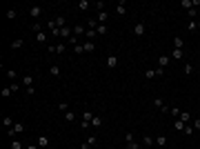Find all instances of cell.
Returning a JSON list of instances; mask_svg holds the SVG:
<instances>
[{
  "instance_id": "e575fe53",
  "label": "cell",
  "mask_w": 200,
  "mask_h": 149,
  "mask_svg": "<svg viewBox=\"0 0 200 149\" xmlns=\"http://www.w3.org/2000/svg\"><path fill=\"white\" fill-rule=\"evenodd\" d=\"M182 7H185L187 11H189V9L193 7V0H182Z\"/></svg>"
},
{
  "instance_id": "ba28073f",
  "label": "cell",
  "mask_w": 200,
  "mask_h": 149,
  "mask_svg": "<svg viewBox=\"0 0 200 149\" xmlns=\"http://www.w3.org/2000/svg\"><path fill=\"white\" fill-rule=\"evenodd\" d=\"M142 142H145V147H153V145H156V138H151L149 134H145V138H142Z\"/></svg>"
},
{
  "instance_id": "f6af8a7d",
  "label": "cell",
  "mask_w": 200,
  "mask_h": 149,
  "mask_svg": "<svg viewBox=\"0 0 200 149\" xmlns=\"http://www.w3.org/2000/svg\"><path fill=\"white\" fill-rule=\"evenodd\" d=\"M127 145H129L127 149H140V145H138V142H136V140H134V142H127Z\"/></svg>"
},
{
  "instance_id": "74e56055",
  "label": "cell",
  "mask_w": 200,
  "mask_h": 149,
  "mask_svg": "<svg viewBox=\"0 0 200 149\" xmlns=\"http://www.w3.org/2000/svg\"><path fill=\"white\" fill-rule=\"evenodd\" d=\"M31 29L36 31V33H40V31H42V25H40V22H33V25H31Z\"/></svg>"
},
{
  "instance_id": "f546056e",
  "label": "cell",
  "mask_w": 200,
  "mask_h": 149,
  "mask_svg": "<svg viewBox=\"0 0 200 149\" xmlns=\"http://www.w3.org/2000/svg\"><path fill=\"white\" fill-rule=\"evenodd\" d=\"M9 147H11V149H25L20 140H11V145H9Z\"/></svg>"
},
{
  "instance_id": "60d3db41",
  "label": "cell",
  "mask_w": 200,
  "mask_h": 149,
  "mask_svg": "<svg viewBox=\"0 0 200 149\" xmlns=\"http://www.w3.org/2000/svg\"><path fill=\"white\" fill-rule=\"evenodd\" d=\"M73 51H76V54H85V47L82 45H73Z\"/></svg>"
},
{
  "instance_id": "ac0fdd59",
  "label": "cell",
  "mask_w": 200,
  "mask_h": 149,
  "mask_svg": "<svg viewBox=\"0 0 200 149\" xmlns=\"http://www.w3.org/2000/svg\"><path fill=\"white\" fill-rule=\"evenodd\" d=\"M171 58H174V60H180V58H182V49H174V51H171Z\"/></svg>"
},
{
  "instance_id": "52a82bcc",
  "label": "cell",
  "mask_w": 200,
  "mask_h": 149,
  "mask_svg": "<svg viewBox=\"0 0 200 149\" xmlns=\"http://www.w3.org/2000/svg\"><path fill=\"white\" fill-rule=\"evenodd\" d=\"M29 16H31L33 20H38L40 16H42V7H31V9H29Z\"/></svg>"
},
{
  "instance_id": "8d00e7d4",
  "label": "cell",
  "mask_w": 200,
  "mask_h": 149,
  "mask_svg": "<svg viewBox=\"0 0 200 149\" xmlns=\"http://www.w3.org/2000/svg\"><path fill=\"white\" fill-rule=\"evenodd\" d=\"M187 29H189V31H196V29H198V22H196V20H191L189 25H187Z\"/></svg>"
},
{
  "instance_id": "ffe728a7",
  "label": "cell",
  "mask_w": 200,
  "mask_h": 149,
  "mask_svg": "<svg viewBox=\"0 0 200 149\" xmlns=\"http://www.w3.org/2000/svg\"><path fill=\"white\" fill-rule=\"evenodd\" d=\"M2 123H5V127H7V129H11V127L16 125V123H14V120H11L9 116H5V118H2Z\"/></svg>"
},
{
  "instance_id": "2e32d148",
  "label": "cell",
  "mask_w": 200,
  "mask_h": 149,
  "mask_svg": "<svg viewBox=\"0 0 200 149\" xmlns=\"http://www.w3.org/2000/svg\"><path fill=\"white\" fill-rule=\"evenodd\" d=\"M96 36H98V33H96V29H87V31H85V38H87V40H94Z\"/></svg>"
},
{
  "instance_id": "9c48e42d",
  "label": "cell",
  "mask_w": 200,
  "mask_h": 149,
  "mask_svg": "<svg viewBox=\"0 0 200 149\" xmlns=\"http://www.w3.org/2000/svg\"><path fill=\"white\" fill-rule=\"evenodd\" d=\"M116 65H118V58L116 56H109V58H107V67H109V69H116Z\"/></svg>"
},
{
  "instance_id": "f1b7e54d",
  "label": "cell",
  "mask_w": 200,
  "mask_h": 149,
  "mask_svg": "<svg viewBox=\"0 0 200 149\" xmlns=\"http://www.w3.org/2000/svg\"><path fill=\"white\" fill-rule=\"evenodd\" d=\"M98 22H100V25L107 22V11H100V14H98Z\"/></svg>"
},
{
  "instance_id": "4dcf8cb0",
  "label": "cell",
  "mask_w": 200,
  "mask_h": 149,
  "mask_svg": "<svg viewBox=\"0 0 200 149\" xmlns=\"http://www.w3.org/2000/svg\"><path fill=\"white\" fill-rule=\"evenodd\" d=\"M180 120H182V123L187 125V123L191 120V113H185V111H182V113H180Z\"/></svg>"
},
{
  "instance_id": "c3c4849f",
  "label": "cell",
  "mask_w": 200,
  "mask_h": 149,
  "mask_svg": "<svg viewBox=\"0 0 200 149\" xmlns=\"http://www.w3.org/2000/svg\"><path fill=\"white\" fill-rule=\"evenodd\" d=\"M11 94H14V91H11L9 87H7V89H2V96H5V98H7V96H11Z\"/></svg>"
},
{
  "instance_id": "9a60e30c",
  "label": "cell",
  "mask_w": 200,
  "mask_h": 149,
  "mask_svg": "<svg viewBox=\"0 0 200 149\" xmlns=\"http://www.w3.org/2000/svg\"><path fill=\"white\" fill-rule=\"evenodd\" d=\"M82 47H85V51H87V54H91V51L96 49V42H91V40H89V42H85Z\"/></svg>"
},
{
  "instance_id": "3957f363",
  "label": "cell",
  "mask_w": 200,
  "mask_h": 149,
  "mask_svg": "<svg viewBox=\"0 0 200 149\" xmlns=\"http://www.w3.org/2000/svg\"><path fill=\"white\" fill-rule=\"evenodd\" d=\"M102 123H105V118H102V116H98V113H96V116L91 118V127H94V129H100V127H102Z\"/></svg>"
},
{
  "instance_id": "44dd1931",
  "label": "cell",
  "mask_w": 200,
  "mask_h": 149,
  "mask_svg": "<svg viewBox=\"0 0 200 149\" xmlns=\"http://www.w3.org/2000/svg\"><path fill=\"white\" fill-rule=\"evenodd\" d=\"M96 33H98V36H105L107 33V25H98L96 27Z\"/></svg>"
},
{
  "instance_id": "7a4b0ae2",
  "label": "cell",
  "mask_w": 200,
  "mask_h": 149,
  "mask_svg": "<svg viewBox=\"0 0 200 149\" xmlns=\"http://www.w3.org/2000/svg\"><path fill=\"white\" fill-rule=\"evenodd\" d=\"M60 38H62V40H71V38H73V29L62 27V29H60Z\"/></svg>"
},
{
  "instance_id": "d6986e66",
  "label": "cell",
  "mask_w": 200,
  "mask_h": 149,
  "mask_svg": "<svg viewBox=\"0 0 200 149\" xmlns=\"http://www.w3.org/2000/svg\"><path fill=\"white\" fill-rule=\"evenodd\" d=\"M54 20H56V27H58V29L65 27V16H58V18H54Z\"/></svg>"
},
{
  "instance_id": "277c9868",
  "label": "cell",
  "mask_w": 200,
  "mask_h": 149,
  "mask_svg": "<svg viewBox=\"0 0 200 149\" xmlns=\"http://www.w3.org/2000/svg\"><path fill=\"white\" fill-rule=\"evenodd\" d=\"M145 31H147V25H145V22H138V25H136L134 27V33H136V36H145Z\"/></svg>"
},
{
  "instance_id": "ee69618b",
  "label": "cell",
  "mask_w": 200,
  "mask_h": 149,
  "mask_svg": "<svg viewBox=\"0 0 200 149\" xmlns=\"http://www.w3.org/2000/svg\"><path fill=\"white\" fill-rule=\"evenodd\" d=\"M16 76H18V73H16L14 69H9V71H7V78H11V80H16Z\"/></svg>"
},
{
  "instance_id": "e0dca14e",
  "label": "cell",
  "mask_w": 200,
  "mask_h": 149,
  "mask_svg": "<svg viewBox=\"0 0 200 149\" xmlns=\"http://www.w3.org/2000/svg\"><path fill=\"white\" fill-rule=\"evenodd\" d=\"M78 9H80V11H87V9H89V0H80V2H78Z\"/></svg>"
},
{
  "instance_id": "d4e9b609",
  "label": "cell",
  "mask_w": 200,
  "mask_h": 149,
  "mask_svg": "<svg viewBox=\"0 0 200 149\" xmlns=\"http://www.w3.org/2000/svg\"><path fill=\"white\" fill-rule=\"evenodd\" d=\"M22 45H25V42H22V40H20V38H16V40H14V42H11V49H20V47H22Z\"/></svg>"
},
{
  "instance_id": "d6a6232c",
  "label": "cell",
  "mask_w": 200,
  "mask_h": 149,
  "mask_svg": "<svg viewBox=\"0 0 200 149\" xmlns=\"http://www.w3.org/2000/svg\"><path fill=\"white\" fill-rule=\"evenodd\" d=\"M36 40H38V42H45V40H47V33H45V31L36 33Z\"/></svg>"
},
{
  "instance_id": "603a6c76",
  "label": "cell",
  "mask_w": 200,
  "mask_h": 149,
  "mask_svg": "<svg viewBox=\"0 0 200 149\" xmlns=\"http://www.w3.org/2000/svg\"><path fill=\"white\" fill-rule=\"evenodd\" d=\"M174 49H182V38H180V36L174 38Z\"/></svg>"
},
{
  "instance_id": "1f68e13d",
  "label": "cell",
  "mask_w": 200,
  "mask_h": 149,
  "mask_svg": "<svg viewBox=\"0 0 200 149\" xmlns=\"http://www.w3.org/2000/svg\"><path fill=\"white\" fill-rule=\"evenodd\" d=\"M169 113H171V116H176V118H180V109H178V107H171V109H169Z\"/></svg>"
},
{
  "instance_id": "30bf717a",
  "label": "cell",
  "mask_w": 200,
  "mask_h": 149,
  "mask_svg": "<svg viewBox=\"0 0 200 149\" xmlns=\"http://www.w3.org/2000/svg\"><path fill=\"white\" fill-rule=\"evenodd\" d=\"M169 62H171V58H169V56H160V58H158V65L162 67V69H165V67L169 65Z\"/></svg>"
},
{
  "instance_id": "bcb514c9",
  "label": "cell",
  "mask_w": 200,
  "mask_h": 149,
  "mask_svg": "<svg viewBox=\"0 0 200 149\" xmlns=\"http://www.w3.org/2000/svg\"><path fill=\"white\" fill-rule=\"evenodd\" d=\"M9 89H11V91H14V94H16V91L20 89V85H18V82H11V87H9Z\"/></svg>"
},
{
  "instance_id": "7402d4cb",
  "label": "cell",
  "mask_w": 200,
  "mask_h": 149,
  "mask_svg": "<svg viewBox=\"0 0 200 149\" xmlns=\"http://www.w3.org/2000/svg\"><path fill=\"white\" fill-rule=\"evenodd\" d=\"M94 116H96V113H91V111H82V120H85V123H91Z\"/></svg>"
},
{
  "instance_id": "5b68a950",
  "label": "cell",
  "mask_w": 200,
  "mask_h": 149,
  "mask_svg": "<svg viewBox=\"0 0 200 149\" xmlns=\"http://www.w3.org/2000/svg\"><path fill=\"white\" fill-rule=\"evenodd\" d=\"M22 129H25V127H22V123H16V125H14L11 129H7V134L11 136V138H14V136H16V134H20Z\"/></svg>"
},
{
  "instance_id": "8992f818",
  "label": "cell",
  "mask_w": 200,
  "mask_h": 149,
  "mask_svg": "<svg viewBox=\"0 0 200 149\" xmlns=\"http://www.w3.org/2000/svg\"><path fill=\"white\" fill-rule=\"evenodd\" d=\"M65 49H67L65 42H58V45H51V47H49V51H54V54H62Z\"/></svg>"
},
{
  "instance_id": "4fadbf2b",
  "label": "cell",
  "mask_w": 200,
  "mask_h": 149,
  "mask_svg": "<svg viewBox=\"0 0 200 149\" xmlns=\"http://www.w3.org/2000/svg\"><path fill=\"white\" fill-rule=\"evenodd\" d=\"M116 11H118L120 16H125V14H127V5H125V2H118V7H116Z\"/></svg>"
},
{
  "instance_id": "f907efd6",
  "label": "cell",
  "mask_w": 200,
  "mask_h": 149,
  "mask_svg": "<svg viewBox=\"0 0 200 149\" xmlns=\"http://www.w3.org/2000/svg\"><path fill=\"white\" fill-rule=\"evenodd\" d=\"M198 29H200V22H198Z\"/></svg>"
},
{
  "instance_id": "83f0119b",
  "label": "cell",
  "mask_w": 200,
  "mask_h": 149,
  "mask_svg": "<svg viewBox=\"0 0 200 149\" xmlns=\"http://www.w3.org/2000/svg\"><path fill=\"white\" fill-rule=\"evenodd\" d=\"M87 145H91V147H96V145H98V138H96V134L87 138Z\"/></svg>"
},
{
  "instance_id": "f35d334b",
  "label": "cell",
  "mask_w": 200,
  "mask_h": 149,
  "mask_svg": "<svg viewBox=\"0 0 200 149\" xmlns=\"http://www.w3.org/2000/svg\"><path fill=\"white\" fill-rule=\"evenodd\" d=\"M174 127L178 129V131H182V129H185V123H182V120L178 118V120H176V125H174Z\"/></svg>"
},
{
  "instance_id": "7c38bea8",
  "label": "cell",
  "mask_w": 200,
  "mask_h": 149,
  "mask_svg": "<svg viewBox=\"0 0 200 149\" xmlns=\"http://www.w3.org/2000/svg\"><path fill=\"white\" fill-rule=\"evenodd\" d=\"M85 31H87V29H85L82 25H76V27H73V36H85Z\"/></svg>"
},
{
  "instance_id": "ab89813d",
  "label": "cell",
  "mask_w": 200,
  "mask_h": 149,
  "mask_svg": "<svg viewBox=\"0 0 200 149\" xmlns=\"http://www.w3.org/2000/svg\"><path fill=\"white\" fill-rule=\"evenodd\" d=\"M185 73H187V76H191V73H193V65L187 62V65H185Z\"/></svg>"
},
{
  "instance_id": "6da1fadb",
  "label": "cell",
  "mask_w": 200,
  "mask_h": 149,
  "mask_svg": "<svg viewBox=\"0 0 200 149\" xmlns=\"http://www.w3.org/2000/svg\"><path fill=\"white\" fill-rule=\"evenodd\" d=\"M49 142H51V140H49V136H45V134H42V136H38V142H36V145H38L40 149H47V147H49Z\"/></svg>"
},
{
  "instance_id": "b9f144b4",
  "label": "cell",
  "mask_w": 200,
  "mask_h": 149,
  "mask_svg": "<svg viewBox=\"0 0 200 149\" xmlns=\"http://www.w3.org/2000/svg\"><path fill=\"white\" fill-rule=\"evenodd\" d=\"M58 109L67 113V111H69V105H67V102H60V105H58Z\"/></svg>"
},
{
  "instance_id": "4316f807",
  "label": "cell",
  "mask_w": 200,
  "mask_h": 149,
  "mask_svg": "<svg viewBox=\"0 0 200 149\" xmlns=\"http://www.w3.org/2000/svg\"><path fill=\"white\" fill-rule=\"evenodd\" d=\"M193 131H196V129H193L191 125H185V129H182V134H185V136H191Z\"/></svg>"
},
{
  "instance_id": "d590c367",
  "label": "cell",
  "mask_w": 200,
  "mask_h": 149,
  "mask_svg": "<svg viewBox=\"0 0 200 149\" xmlns=\"http://www.w3.org/2000/svg\"><path fill=\"white\" fill-rule=\"evenodd\" d=\"M16 16H18V11H16V9H9V11H7V18H9V20H14Z\"/></svg>"
},
{
  "instance_id": "681fc988",
  "label": "cell",
  "mask_w": 200,
  "mask_h": 149,
  "mask_svg": "<svg viewBox=\"0 0 200 149\" xmlns=\"http://www.w3.org/2000/svg\"><path fill=\"white\" fill-rule=\"evenodd\" d=\"M25 149H40V147H38V145H27Z\"/></svg>"
},
{
  "instance_id": "cb8c5ba5",
  "label": "cell",
  "mask_w": 200,
  "mask_h": 149,
  "mask_svg": "<svg viewBox=\"0 0 200 149\" xmlns=\"http://www.w3.org/2000/svg\"><path fill=\"white\" fill-rule=\"evenodd\" d=\"M49 73H51V76H60V67H58V65H51Z\"/></svg>"
},
{
  "instance_id": "7dc6e473",
  "label": "cell",
  "mask_w": 200,
  "mask_h": 149,
  "mask_svg": "<svg viewBox=\"0 0 200 149\" xmlns=\"http://www.w3.org/2000/svg\"><path fill=\"white\" fill-rule=\"evenodd\" d=\"M153 105H156L158 109H162V107H165V105H162V100H160V98H156V100H153Z\"/></svg>"
},
{
  "instance_id": "836d02e7",
  "label": "cell",
  "mask_w": 200,
  "mask_h": 149,
  "mask_svg": "<svg viewBox=\"0 0 200 149\" xmlns=\"http://www.w3.org/2000/svg\"><path fill=\"white\" fill-rule=\"evenodd\" d=\"M191 127L196 129V131H200V118H193L191 120Z\"/></svg>"
},
{
  "instance_id": "7bdbcfd3",
  "label": "cell",
  "mask_w": 200,
  "mask_h": 149,
  "mask_svg": "<svg viewBox=\"0 0 200 149\" xmlns=\"http://www.w3.org/2000/svg\"><path fill=\"white\" fill-rule=\"evenodd\" d=\"M125 140H127V142H134V131H127V134H125Z\"/></svg>"
},
{
  "instance_id": "5bb4252c",
  "label": "cell",
  "mask_w": 200,
  "mask_h": 149,
  "mask_svg": "<svg viewBox=\"0 0 200 149\" xmlns=\"http://www.w3.org/2000/svg\"><path fill=\"white\" fill-rule=\"evenodd\" d=\"M167 145V136H158L156 138V147H165Z\"/></svg>"
},
{
  "instance_id": "8fae6325",
  "label": "cell",
  "mask_w": 200,
  "mask_h": 149,
  "mask_svg": "<svg viewBox=\"0 0 200 149\" xmlns=\"http://www.w3.org/2000/svg\"><path fill=\"white\" fill-rule=\"evenodd\" d=\"M22 85H25V89L33 87V76H22Z\"/></svg>"
},
{
  "instance_id": "484cf974",
  "label": "cell",
  "mask_w": 200,
  "mask_h": 149,
  "mask_svg": "<svg viewBox=\"0 0 200 149\" xmlns=\"http://www.w3.org/2000/svg\"><path fill=\"white\" fill-rule=\"evenodd\" d=\"M65 120H67V123H73V120H76V113H73V111H67V113H65Z\"/></svg>"
}]
</instances>
